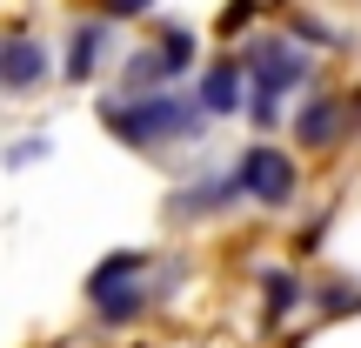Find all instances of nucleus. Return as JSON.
Wrapping results in <instances>:
<instances>
[{
    "label": "nucleus",
    "mask_w": 361,
    "mask_h": 348,
    "mask_svg": "<svg viewBox=\"0 0 361 348\" xmlns=\"http://www.w3.org/2000/svg\"><path fill=\"white\" fill-rule=\"evenodd\" d=\"M101 54H107V27H101V20H80L74 40H67V80H94Z\"/></svg>",
    "instance_id": "nucleus-8"
},
{
    "label": "nucleus",
    "mask_w": 361,
    "mask_h": 348,
    "mask_svg": "<svg viewBox=\"0 0 361 348\" xmlns=\"http://www.w3.org/2000/svg\"><path fill=\"white\" fill-rule=\"evenodd\" d=\"M234 201H241L234 174H221V181H194V188L174 194V221H188V215H214V208H234Z\"/></svg>",
    "instance_id": "nucleus-7"
},
{
    "label": "nucleus",
    "mask_w": 361,
    "mask_h": 348,
    "mask_svg": "<svg viewBox=\"0 0 361 348\" xmlns=\"http://www.w3.org/2000/svg\"><path fill=\"white\" fill-rule=\"evenodd\" d=\"M101 7H107V20H134V13H147L154 0H101Z\"/></svg>",
    "instance_id": "nucleus-16"
},
{
    "label": "nucleus",
    "mask_w": 361,
    "mask_h": 348,
    "mask_svg": "<svg viewBox=\"0 0 361 348\" xmlns=\"http://www.w3.org/2000/svg\"><path fill=\"white\" fill-rule=\"evenodd\" d=\"M295 301H301V282L288 268H268V315H288Z\"/></svg>",
    "instance_id": "nucleus-12"
},
{
    "label": "nucleus",
    "mask_w": 361,
    "mask_h": 348,
    "mask_svg": "<svg viewBox=\"0 0 361 348\" xmlns=\"http://www.w3.org/2000/svg\"><path fill=\"white\" fill-rule=\"evenodd\" d=\"M241 94H247L241 67H234V61H214V67L201 74V114H207V121H214V114H234Z\"/></svg>",
    "instance_id": "nucleus-6"
},
{
    "label": "nucleus",
    "mask_w": 361,
    "mask_h": 348,
    "mask_svg": "<svg viewBox=\"0 0 361 348\" xmlns=\"http://www.w3.org/2000/svg\"><path fill=\"white\" fill-rule=\"evenodd\" d=\"M161 54H168L174 74H188V61H194V34H188V27H161Z\"/></svg>",
    "instance_id": "nucleus-13"
},
{
    "label": "nucleus",
    "mask_w": 361,
    "mask_h": 348,
    "mask_svg": "<svg viewBox=\"0 0 361 348\" xmlns=\"http://www.w3.org/2000/svg\"><path fill=\"white\" fill-rule=\"evenodd\" d=\"M147 268V255H107L101 268H94V282H87V295L94 288H114V282H134V275Z\"/></svg>",
    "instance_id": "nucleus-11"
},
{
    "label": "nucleus",
    "mask_w": 361,
    "mask_h": 348,
    "mask_svg": "<svg viewBox=\"0 0 361 348\" xmlns=\"http://www.w3.org/2000/svg\"><path fill=\"white\" fill-rule=\"evenodd\" d=\"M101 121H107V134H121V141L141 148V155L147 148H168V141H194V134L207 128L201 101H180V94H168V88L134 94V101H107Z\"/></svg>",
    "instance_id": "nucleus-1"
},
{
    "label": "nucleus",
    "mask_w": 361,
    "mask_h": 348,
    "mask_svg": "<svg viewBox=\"0 0 361 348\" xmlns=\"http://www.w3.org/2000/svg\"><path fill=\"white\" fill-rule=\"evenodd\" d=\"M355 301H361V288H348V282H335V288H328V295H322V308H355Z\"/></svg>",
    "instance_id": "nucleus-15"
},
{
    "label": "nucleus",
    "mask_w": 361,
    "mask_h": 348,
    "mask_svg": "<svg viewBox=\"0 0 361 348\" xmlns=\"http://www.w3.org/2000/svg\"><path fill=\"white\" fill-rule=\"evenodd\" d=\"M247 121H255V128L268 134L274 121H281V101H274V94H255V101H247Z\"/></svg>",
    "instance_id": "nucleus-14"
},
{
    "label": "nucleus",
    "mask_w": 361,
    "mask_h": 348,
    "mask_svg": "<svg viewBox=\"0 0 361 348\" xmlns=\"http://www.w3.org/2000/svg\"><path fill=\"white\" fill-rule=\"evenodd\" d=\"M341 128H348V121H341V101H335V94H314V101L295 114V141L301 148H335Z\"/></svg>",
    "instance_id": "nucleus-5"
},
{
    "label": "nucleus",
    "mask_w": 361,
    "mask_h": 348,
    "mask_svg": "<svg viewBox=\"0 0 361 348\" xmlns=\"http://www.w3.org/2000/svg\"><path fill=\"white\" fill-rule=\"evenodd\" d=\"M94 308H101V322H134V315L147 308V288H134V282L94 288Z\"/></svg>",
    "instance_id": "nucleus-10"
},
{
    "label": "nucleus",
    "mask_w": 361,
    "mask_h": 348,
    "mask_svg": "<svg viewBox=\"0 0 361 348\" xmlns=\"http://www.w3.org/2000/svg\"><path fill=\"white\" fill-rule=\"evenodd\" d=\"M168 80H174L168 54H161V47H141L128 61V74H121V88H128V94H154V88H168Z\"/></svg>",
    "instance_id": "nucleus-9"
},
{
    "label": "nucleus",
    "mask_w": 361,
    "mask_h": 348,
    "mask_svg": "<svg viewBox=\"0 0 361 348\" xmlns=\"http://www.w3.org/2000/svg\"><path fill=\"white\" fill-rule=\"evenodd\" d=\"M341 121H348V128H361V94H348V101H341Z\"/></svg>",
    "instance_id": "nucleus-19"
},
{
    "label": "nucleus",
    "mask_w": 361,
    "mask_h": 348,
    "mask_svg": "<svg viewBox=\"0 0 361 348\" xmlns=\"http://www.w3.org/2000/svg\"><path fill=\"white\" fill-rule=\"evenodd\" d=\"M247 20H255V0H234V7L228 13H221V27H228V34H241V27Z\"/></svg>",
    "instance_id": "nucleus-17"
},
{
    "label": "nucleus",
    "mask_w": 361,
    "mask_h": 348,
    "mask_svg": "<svg viewBox=\"0 0 361 348\" xmlns=\"http://www.w3.org/2000/svg\"><path fill=\"white\" fill-rule=\"evenodd\" d=\"M47 80V47L34 34H7L0 40V88L7 94H34Z\"/></svg>",
    "instance_id": "nucleus-4"
},
{
    "label": "nucleus",
    "mask_w": 361,
    "mask_h": 348,
    "mask_svg": "<svg viewBox=\"0 0 361 348\" xmlns=\"http://www.w3.org/2000/svg\"><path fill=\"white\" fill-rule=\"evenodd\" d=\"M247 74H255V94H274L281 101L288 88H301L308 80V54H301V40H288V34H268V40H255V54H247Z\"/></svg>",
    "instance_id": "nucleus-3"
},
{
    "label": "nucleus",
    "mask_w": 361,
    "mask_h": 348,
    "mask_svg": "<svg viewBox=\"0 0 361 348\" xmlns=\"http://www.w3.org/2000/svg\"><path fill=\"white\" fill-rule=\"evenodd\" d=\"M40 155H47V141H20L7 161H13V168H27V161H40Z\"/></svg>",
    "instance_id": "nucleus-18"
},
{
    "label": "nucleus",
    "mask_w": 361,
    "mask_h": 348,
    "mask_svg": "<svg viewBox=\"0 0 361 348\" xmlns=\"http://www.w3.org/2000/svg\"><path fill=\"white\" fill-rule=\"evenodd\" d=\"M234 188H241L247 201H261V208H288V201H295V188H301V168L281 155V148L255 141L241 161H234Z\"/></svg>",
    "instance_id": "nucleus-2"
}]
</instances>
